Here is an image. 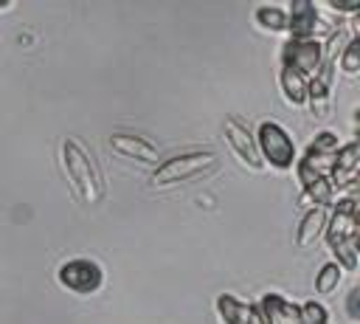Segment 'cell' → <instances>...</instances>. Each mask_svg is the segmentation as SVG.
Masks as SVG:
<instances>
[{"instance_id": "obj_1", "label": "cell", "mask_w": 360, "mask_h": 324, "mask_svg": "<svg viewBox=\"0 0 360 324\" xmlns=\"http://www.w3.org/2000/svg\"><path fill=\"white\" fill-rule=\"evenodd\" d=\"M59 161H62V169L73 186V192L84 200V203H101L104 200V177L96 166V161L90 158V152L82 147V141L76 138H65L62 147H59Z\"/></svg>"}, {"instance_id": "obj_2", "label": "cell", "mask_w": 360, "mask_h": 324, "mask_svg": "<svg viewBox=\"0 0 360 324\" xmlns=\"http://www.w3.org/2000/svg\"><path fill=\"white\" fill-rule=\"evenodd\" d=\"M253 135H256V149H259V158L264 166H270L276 172H290L295 166L298 149H295V141L287 132V127H281L273 118H264V121H259Z\"/></svg>"}, {"instance_id": "obj_3", "label": "cell", "mask_w": 360, "mask_h": 324, "mask_svg": "<svg viewBox=\"0 0 360 324\" xmlns=\"http://www.w3.org/2000/svg\"><path fill=\"white\" fill-rule=\"evenodd\" d=\"M217 169V155L211 149H194V152H180L174 158H166L163 163H158V169L152 172V183L155 186H174V183H188L205 172Z\"/></svg>"}, {"instance_id": "obj_4", "label": "cell", "mask_w": 360, "mask_h": 324, "mask_svg": "<svg viewBox=\"0 0 360 324\" xmlns=\"http://www.w3.org/2000/svg\"><path fill=\"white\" fill-rule=\"evenodd\" d=\"M56 282L73 296H96L104 287V268L90 256H73L56 268Z\"/></svg>"}, {"instance_id": "obj_5", "label": "cell", "mask_w": 360, "mask_h": 324, "mask_svg": "<svg viewBox=\"0 0 360 324\" xmlns=\"http://www.w3.org/2000/svg\"><path fill=\"white\" fill-rule=\"evenodd\" d=\"M323 65V42L321 39H287L278 51V68L295 70L304 79H312Z\"/></svg>"}, {"instance_id": "obj_6", "label": "cell", "mask_w": 360, "mask_h": 324, "mask_svg": "<svg viewBox=\"0 0 360 324\" xmlns=\"http://www.w3.org/2000/svg\"><path fill=\"white\" fill-rule=\"evenodd\" d=\"M222 130H225V141L231 144V149H233V155L239 158V163H245V166L253 169V172H262L264 163H262V158H259L253 130H250L242 118H236V116H228L225 124H222Z\"/></svg>"}, {"instance_id": "obj_7", "label": "cell", "mask_w": 360, "mask_h": 324, "mask_svg": "<svg viewBox=\"0 0 360 324\" xmlns=\"http://www.w3.org/2000/svg\"><path fill=\"white\" fill-rule=\"evenodd\" d=\"M338 149H340L338 135H335L332 130H321V132L307 144L304 155H301L295 163H301V166H307L309 172H315V175H321V177H326V180H329Z\"/></svg>"}, {"instance_id": "obj_8", "label": "cell", "mask_w": 360, "mask_h": 324, "mask_svg": "<svg viewBox=\"0 0 360 324\" xmlns=\"http://www.w3.org/2000/svg\"><path fill=\"white\" fill-rule=\"evenodd\" d=\"M335 70H338V59H323L321 70L309 79L307 85V107L312 116L326 118L329 107H332V82H335Z\"/></svg>"}, {"instance_id": "obj_9", "label": "cell", "mask_w": 360, "mask_h": 324, "mask_svg": "<svg viewBox=\"0 0 360 324\" xmlns=\"http://www.w3.org/2000/svg\"><path fill=\"white\" fill-rule=\"evenodd\" d=\"M332 206H335V211H332V217L326 220V228H323L329 248L338 245V242H346V239H357V200L354 197H340Z\"/></svg>"}, {"instance_id": "obj_10", "label": "cell", "mask_w": 360, "mask_h": 324, "mask_svg": "<svg viewBox=\"0 0 360 324\" xmlns=\"http://www.w3.org/2000/svg\"><path fill=\"white\" fill-rule=\"evenodd\" d=\"M323 28V17L315 3L309 0H292L287 11V31L290 39H318V31Z\"/></svg>"}, {"instance_id": "obj_11", "label": "cell", "mask_w": 360, "mask_h": 324, "mask_svg": "<svg viewBox=\"0 0 360 324\" xmlns=\"http://www.w3.org/2000/svg\"><path fill=\"white\" fill-rule=\"evenodd\" d=\"M110 149L118 152L121 158L141 161V163H158V158H160L158 147H155L149 138L132 135V132H112V135H110Z\"/></svg>"}, {"instance_id": "obj_12", "label": "cell", "mask_w": 360, "mask_h": 324, "mask_svg": "<svg viewBox=\"0 0 360 324\" xmlns=\"http://www.w3.org/2000/svg\"><path fill=\"white\" fill-rule=\"evenodd\" d=\"M357 163H360V147H357V141L340 144V149L335 155V163H332V175H329L332 189L349 186L354 180V175H357Z\"/></svg>"}, {"instance_id": "obj_13", "label": "cell", "mask_w": 360, "mask_h": 324, "mask_svg": "<svg viewBox=\"0 0 360 324\" xmlns=\"http://www.w3.org/2000/svg\"><path fill=\"white\" fill-rule=\"evenodd\" d=\"M256 304H259V310H262L267 324H301L298 304H292L281 293H264L262 301H256Z\"/></svg>"}, {"instance_id": "obj_14", "label": "cell", "mask_w": 360, "mask_h": 324, "mask_svg": "<svg viewBox=\"0 0 360 324\" xmlns=\"http://www.w3.org/2000/svg\"><path fill=\"white\" fill-rule=\"evenodd\" d=\"M326 220H329V208H318V206L307 208L304 217H301V223H298V231H295V245H298V248L312 245V242L323 234Z\"/></svg>"}, {"instance_id": "obj_15", "label": "cell", "mask_w": 360, "mask_h": 324, "mask_svg": "<svg viewBox=\"0 0 360 324\" xmlns=\"http://www.w3.org/2000/svg\"><path fill=\"white\" fill-rule=\"evenodd\" d=\"M307 85H309V79H304L301 73L278 68V87H281V96H284L287 104L307 107Z\"/></svg>"}, {"instance_id": "obj_16", "label": "cell", "mask_w": 360, "mask_h": 324, "mask_svg": "<svg viewBox=\"0 0 360 324\" xmlns=\"http://www.w3.org/2000/svg\"><path fill=\"white\" fill-rule=\"evenodd\" d=\"M253 23L267 34H284L287 31V11L278 6H259L253 11Z\"/></svg>"}, {"instance_id": "obj_17", "label": "cell", "mask_w": 360, "mask_h": 324, "mask_svg": "<svg viewBox=\"0 0 360 324\" xmlns=\"http://www.w3.org/2000/svg\"><path fill=\"white\" fill-rule=\"evenodd\" d=\"M245 310L248 304L231 293H222L217 296V316L222 324H245Z\"/></svg>"}, {"instance_id": "obj_18", "label": "cell", "mask_w": 360, "mask_h": 324, "mask_svg": "<svg viewBox=\"0 0 360 324\" xmlns=\"http://www.w3.org/2000/svg\"><path fill=\"white\" fill-rule=\"evenodd\" d=\"M340 282H343V268L338 262H326V265H321V270L315 276V293L329 296V293L338 290Z\"/></svg>"}, {"instance_id": "obj_19", "label": "cell", "mask_w": 360, "mask_h": 324, "mask_svg": "<svg viewBox=\"0 0 360 324\" xmlns=\"http://www.w3.org/2000/svg\"><path fill=\"white\" fill-rule=\"evenodd\" d=\"M340 70L346 76H357L360 73V37H352L343 51H340Z\"/></svg>"}, {"instance_id": "obj_20", "label": "cell", "mask_w": 360, "mask_h": 324, "mask_svg": "<svg viewBox=\"0 0 360 324\" xmlns=\"http://www.w3.org/2000/svg\"><path fill=\"white\" fill-rule=\"evenodd\" d=\"M332 254H335V262L343 270H354L357 268V239H346V242L332 245Z\"/></svg>"}, {"instance_id": "obj_21", "label": "cell", "mask_w": 360, "mask_h": 324, "mask_svg": "<svg viewBox=\"0 0 360 324\" xmlns=\"http://www.w3.org/2000/svg\"><path fill=\"white\" fill-rule=\"evenodd\" d=\"M301 324H329V310L321 301H304L298 304Z\"/></svg>"}, {"instance_id": "obj_22", "label": "cell", "mask_w": 360, "mask_h": 324, "mask_svg": "<svg viewBox=\"0 0 360 324\" xmlns=\"http://www.w3.org/2000/svg\"><path fill=\"white\" fill-rule=\"evenodd\" d=\"M326 6H329L332 11H343V14L360 11V0H326Z\"/></svg>"}, {"instance_id": "obj_23", "label": "cell", "mask_w": 360, "mask_h": 324, "mask_svg": "<svg viewBox=\"0 0 360 324\" xmlns=\"http://www.w3.org/2000/svg\"><path fill=\"white\" fill-rule=\"evenodd\" d=\"M245 324H267L256 301H253V304H248V310H245Z\"/></svg>"}, {"instance_id": "obj_24", "label": "cell", "mask_w": 360, "mask_h": 324, "mask_svg": "<svg viewBox=\"0 0 360 324\" xmlns=\"http://www.w3.org/2000/svg\"><path fill=\"white\" fill-rule=\"evenodd\" d=\"M357 299H360V290H357V287H352V290H349V299H346L349 318H357V316H360V313H357Z\"/></svg>"}]
</instances>
